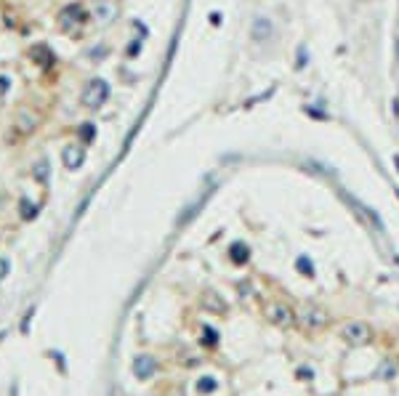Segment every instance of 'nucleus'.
Here are the masks:
<instances>
[{
    "label": "nucleus",
    "mask_w": 399,
    "mask_h": 396,
    "mask_svg": "<svg viewBox=\"0 0 399 396\" xmlns=\"http://www.w3.org/2000/svg\"><path fill=\"white\" fill-rule=\"evenodd\" d=\"M343 338L349 343H356V346H365V343H370L373 330L367 327L365 322H349V325L343 327Z\"/></svg>",
    "instance_id": "f03ea898"
},
{
    "label": "nucleus",
    "mask_w": 399,
    "mask_h": 396,
    "mask_svg": "<svg viewBox=\"0 0 399 396\" xmlns=\"http://www.w3.org/2000/svg\"><path fill=\"white\" fill-rule=\"evenodd\" d=\"M328 322V314L322 309H306L303 311V325L306 327H322Z\"/></svg>",
    "instance_id": "20e7f679"
},
{
    "label": "nucleus",
    "mask_w": 399,
    "mask_h": 396,
    "mask_svg": "<svg viewBox=\"0 0 399 396\" xmlns=\"http://www.w3.org/2000/svg\"><path fill=\"white\" fill-rule=\"evenodd\" d=\"M109 96V85L104 80H91L88 85H86V93H83V104H86L88 109H96L101 107L104 101H107Z\"/></svg>",
    "instance_id": "f257e3e1"
},
{
    "label": "nucleus",
    "mask_w": 399,
    "mask_h": 396,
    "mask_svg": "<svg viewBox=\"0 0 399 396\" xmlns=\"http://www.w3.org/2000/svg\"><path fill=\"white\" fill-rule=\"evenodd\" d=\"M298 269H301V272H303V274H311V272H314V266L309 263V260H306V258H298Z\"/></svg>",
    "instance_id": "1a4fd4ad"
},
{
    "label": "nucleus",
    "mask_w": 399,
    "mask_h": 396,
    "mask_svg": "<svg viewBox=\"0 0 399 396\" xmlns=\"http://www.w3.org/2000/svg\"><path fill=\"white\" fill-rule=\"evenodd\" d=\"M232 258L237 260V263H245V260H248V247L234 245V247H232Z\"/></svg>",
    "instance_id": "423d86ee"
},
{
    "label": "nucleus",
    "mask_w": 399,
    "mask_h": 396,
    "mask_svg": "<svg viewBox=\"0 0 399 396\" xmlns=\"http://www.w3.org/2000/svg\"><path fill=\"white\" fill-rule=\"evenodd\" d=\"M266 317L274 322V325H290L296 314H293V309H290L288 303H280V300H274V303L266 306Z\"/></svg>",
    "instance_id": "7ed1b4c3"
},
{
    "label": "nucleus",
    "mask_w": 399,
    "mask_h": 396,
    "mask_svg": "<svg viewBox=\"0 0 399 396\" xmlns=\"http://www.w3.org/2000/svg\"><path fill=\"white\" fill-rule=\"evenodd\" d=\"M64 162H67V168H75V165L83 162V149L80 147H69L64 152Z\"/></svg>",
    "instance_id": "39448f33"
},
{
    "label": "nucleus",
    "mask_w": 399,
    "mask_h": 396,
    "mask_svg": "<svg viewBox=\"0 0 399 396\" xmlns=\"http://www.w3.org/2000/svg\"><path fill=\"white\" fill-rule=\"evenodd\" d=\"M216 388V380L213 378H203L200 380V391H213Z\"/></svg>",
    "instance_id": "6e6552de"
},
{
    "label": "nucleus",
    "mask_w": 399,
    "mask_h": 396,
    "mask_svg": "<svg viewBox=\"0 0 399 396\" xmlns=\"http://www.w3.org/2000/svg\"><path fill=\"white\" fill-rule=\"evenodd\" d=\"M136 372H139V375H149V372H152V362L144 359L141 364H136Z\"/></svg>",
    "instance_id": "0eeeda50"
},
{
    "label": "nucleus",
    "mask_w": 399,
    "mask_h": 396,
    "mask_svg": "<svg viewBox=\"0 0 399 396\" xmlns=\"http://www.w3.org/2000/svg\"><path fill=\"white\" fill-rule=\"evenodd\" d=\"M394 375H396V367H391V364H383L381 378H394Z\"/></svg>",
    "instance_id": "9d476101"
}]
</instances>
